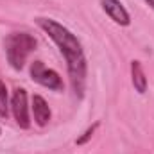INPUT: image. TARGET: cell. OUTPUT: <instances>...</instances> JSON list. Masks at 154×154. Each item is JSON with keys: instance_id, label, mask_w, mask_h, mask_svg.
Wrapping results in <instances>:
<instances>
[{"instance_id": "8fae6325", "label": "cell", "mask_w": 154, "mask_h": 154, "mask_svg": "<svg viewBox=\"0 0 154 154\" xmlns=\"http://www.w3.org/2000/svg\"><path fill=\"white\" fill-rule=\"evenodd\" d=\"M0 134H2V129H0Z\"/></svg>"}, {"instance_id": "8992f818", "label": "cell", "mask_w": 154, "mask_h": 154, "mask_svg": "<svg viewBox=\"0 0 154 154\" xmlns=\"http://www.w3.org/2000/svg\"><path fill=\"white\" fill-rule=\"evenodd\" d=\"M31 111H32V116H34V124L39 125V127H45V125L50 122L52 111H50V108H48V102H47L41 95H32Z\"/></svg>"}, {"instance_id": "30bf717a", "label": "cell", "mask_w": 154, "mask_h": 154, "mask_svg": "<svg viewBox=\"0 0 154 154\" xmlns=\"http://www.w3.org/2000/svg\"><path fill=\"white\" fill-rule=\"evenodd\" d=\"M143 2H145V4H147V5H149V7L154 11V0H143Z\"/></svg>"}, {"instance_id": "5b68a950", "label": "cell", "mask_w": 154, "mask_h": 154, "mask_svg": "<svg viewBox=\"0 0 154 154\" xmlns=\"http://www.w3.org/2000/svg\"><path fill=\"white\" fill-rule=\"evenodd\" d=\"M102 11L120 27H129L131 25V14L125 9V5L120 0H100Z\"/></svg>"}, {"instance_id": "7a4b0ae2", "label": "cell", "mask_w": 154, "mask_h": 154, "mask_svg": "<svg viewBox=\"0 0 154 154\" xmlns=\"http://www.w3.org/2000/svg\"><path fill=\"white\" fill-rule=\"evenodd\" d=\"M36 43V38L29 32H11L5 38V57L13 70H22L25 66V61L31 56V52H34Z\"/></svg>"}, {"instance_id": "277c9868", "label": "cell", "mask_w": 154, "mask_h": 154, "mask_svg": "<svg viewBox=\"0 0 154 154\" xmlns=\"http://www.w3.org/2000/svg\"><path fill=\"white\" fill-rule=\"evenodd\" d=\"M29 111H31V108H29V102H27V90L25 88H14V91L11 95V113H13L16 124L22 129L31 127Z\"/></svg>"}, {"instance_id": "6da1fadb", "label": "cell", "mask_w": 154, "mask_h": 154, "mask_svg": "<svg viewBox=\"0 0 154 154\" xmlns=\"http://www.w3.org/2000/svg\"><path fill=\"white\" fill-rule=\"evenodd\" d=\"M34 22H36V25L39 29L57 45L59 52L63 54V57L66 61V70H68L72 90H74L75 97L82 99L84 90H86L88 63H86V56H84V50H82V45H81L79 38L68 27L56 22L54 18L38 16Z\"/></svg>"}, {"instance_id": "3957f363", "label": "cell", "mask_w": 154, "mask_h": 154, "mask_svg": "<svg viewBox=\"0 0 154 154\" xmlns=\"http://www.w3.org/2000/svg\"><path fill=\"white\" fill-rule=\"evenodd\" d=\"M31 79L34 82L41 84L43 88L52 90V91H63V88H65L61 75L54 68H47L43 61L31 63Z\"/></svg>"}, {"instance_id": "52a82bcc", "label": "cell", "mask_w": 154, "mask_h": 154, "mask_svg": "<svg viewBox=\"0 0 154 154\" xmlns=\"http://www.w3.org/2000/svg\"><path fill=\"white\" fill-rule=\"evenodd\" d=\"M131 82L134 86V91H138L140 95H143L147 91V77L143 72V65L138 59L131 61Z\"/></svg>"}, {"instance_id": "ba28073f", "label": "cell", "mask_w": 154, "mask_h": 154, "mask_svg": "<svg viewBox=\"0 0 154 154\" xmlns=\"http://www.w3.org/2000/svg\"><path fill=\"white\" fill-rule=\"evenodd\" d=\"M9 109H11V100H9V91L5 82L0 79V116L7 118L9 116Z\"/></svg>"}, {"instance_id": "9c48e42d", "label": "cell", "mask_w": 154, "mask_h": 154, "mask_svg": "<svg viewBox=\"0 0 154 154\" xmlns=\"http://www.w3.org/2000/svg\"><path fill=\"white\" fill-rule=\"evenodd\" d=\"M99 125H100V122H93V125H90V127H88V129L82 133V136H79V138L75 140L77 145H86V143L91 140V136L95 134V131L99 129Z\"/></svg>"}]
</instances>
